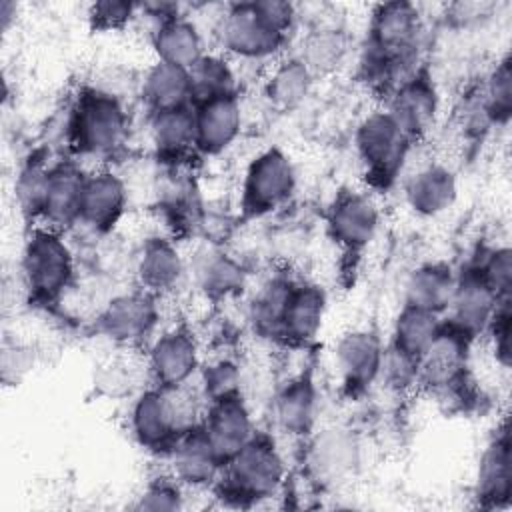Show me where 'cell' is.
Returning a JSON list of instances; mask_svg holds the SVG:
<instances>
[{"instance_id":"6da1fadb","label":"cell","mask_w":512,"mask_h":512,"mask_svg":"<svg viewBox=\"0 0 512 512\" xmlns=\"http://www.w3.org/2000/svg\"><path fill=\"white\" fill-rule=\"evenodd\" d=\"M286 478L284 458L274 440L256 432L252 440L236 452L220 472V494L240 506L256 504L274 496Z\"/></svg>"},{"instance_id":"7a4b0ae2","label":"cell","mask_w":512,"mask_h":512,"mask_svg":"<svg viewBox=\"0 0 512 512\" xmlns=\"http://www.w3.org/2000/svg\"><path fill=\"white\" fill-rule=\"evenodd\" d=\"M182 388L152 386L136 396L130 408V430L144 450L168 456L178 436L198 424L194 404Z\"/></svg>"},{"instance_id":"3957f363","label":"cell","mask_w":512,"mask_h":512,"mask_svg":"<svg viewBox=\"0 0 512 512\" xmlns=\"http://www.w3.org/2000/svg\"><path fill=\"white\" fill-rule=\"evenodd\" d=\"M22 276L32 300L54 304L74 278V256L60 230L34 228L22 250Z\"/></svg>"},{"instance_id":"277c9868","label":"cell","mask_w":512,"mask_h":512,"mask_svg":"<svg viewBox=\"0 0 512 512\" xmlns=\"http://www.w3.org/2000/svg\"><path fill=\"white\" fill-rule=\"evenodd\" d=\"M128 134V114L110 92L84 90L70 116V140L80 154L108 156L116 152Z\"/></svg>"},{"instance_id":"5b68a950","label":"cell","mask_w":512,"mask_h":512,"mask_svg":"<svg viewBox=\"0 0 512 512\" xmlns=\"http://www.w3.org/2000/svg\"><path fill=\"white\" fill-rule=\"evenodd\" d=\"M410 138L388 110H374L356 128V150L372 186H390L408 156Z\"/></svg>"},{"instance_id":"8992f818","label":"cell","mask_w":512,"mask_h":512,"mask_svg":"<svg viewBox=\"0 0 512 512\" xmlns=\"http://www.w3.org/2000/svg\"><path fill=\"white\" fill-rule=\"evenodd\" d=\"M296 190V170L290 156L272 146L258 152L246 166L240 206L244 216L260 218L290 200Z\"/></svg>"},{"instance_id":"52a82bcc","label":"cell","mask_w":512,"mask_h":512,"mask_svg":"<svg viewBox=\"0 0 512 512\" xmlns=\"http://www.w3.org/2000/svg\"><path fill=\"white\" fill-rule=\"evenodd\" d=\"M218 38L230 54L262 60L278 54L288 34L264 16L258 2H240L232 4L220 18Z\"/></svg>"},{"instance_id":"ba28073f","label":"cell","mask_w":512,"mask_h":512,"mask_svg":"<svg viewBox=\"0 0 512 512\" xmlns=\"http://www.w3.org/2000/svg\"><path fill=\"white\" fill-rule=\"evenodd\" d=\"M472 338L446 320L438 336L418 358V384L434 392H450L466 382Z\"/></svg>"},{"instance_id":"9c48e42d","label":"cell","mask_w":512,"mask_h":512,"mask_svg":"<svg viewBox=\"0 0 512 512\" xmlns=\"http://www.w3.org/2000/svg\"><path fill=\"white\" fill-rule=\"evenodd\" d=\"M410 142L424 138L436 124L440 96L426 68H416L392 92L386 108Z\"/></svg>"},{"instance_id":"30bf717a","label":"cell","mask_w":512,"mask_h":512,"mask_svg":"<svg viewBox=\"0 0 512 512\" xmlns=\"http://www.w3.org/2000/svg\"><path fill=\"white\" fill-rule=\"evenodd\" d=\"M506 298H500L494 288L486 282L480 270L470 264L456 274L454 292L448 304V324L466 334L468 338H476L486 332L496 308Z\"/></svg>"},{"instance_id":"8fae6325","label":"cell","mask_w":512,"mask_h":512,"mask_svg":"<svg viewBox=\"0 0 512 512\" xmlns=\"http://www.w3.org/2000/svg\"><path fill=\"white\" fill-rule=\"evenodd\" d=\"M158 322L154 294L146 290L114 296L96 316V332L114 344H138L146 340Z\"/></svg>"},{"instance_id":"7c38bea8","label":"cell","mask_w":512,"mask_h":512,"mask_svg":"<svg viewBox=\"0 0 512 512\" xmlns=\"http://www.w3.org/2000/svg\"><path fill=\"white\" fill-rule=\"evenodd\" d=\"M328 234L346 252L364 250L378 234L380 210L376 202L356 190H342L328 208Z\"/></svg>"},{"instance_id":"4fadbf2b","label":"cell","mask_w":512,"mask_h":512,"mask_svg":"<svg viewBox=\"0 0 512 512\" xmlns=\"http://www.w3.org/2000/svg\"><path fill=\"white\" fill-rule=\"evenodd\" d=\"M200 356L194 336L186 328H170L156 336L148 350L154 386L182 388L198 370Z\"/></svg>"},{"instance_id":"5bb4252c","label":"cell","mask_w":512,"mask_h":512,"mask_svg":"<svg viewBox=\"0 0 512 512\" xmlns=\"http://www.w3.org/2000/svg\"><path fill=\"white\" fill-rule=\"evenodd\" d=\"M384 344L372 330H350L334 348L338 376L350 394L366 390L380 378Z\"/></svg>"},{"instance_id":"9a60e30c","label":"cell","mask_w":512,"mask_h":512,"mask_svg":"<svg viewBox=\"0 0 512 512\" xmlns=\"http://www.w3.org/2000/svg\"><path fill=\"white\" fill-rule=\"evenodd\" d=\"M202 426L222 462H228L256 434L254 420L242 392L208 402Z\"/></svg>"},{"instance_id":"2e32d148","label":"cell","mask_w":512,"mask_h":512,"mask_svg":"<svg viewBox=\"0 0 512 512\" xmlns=\"http://www.w3.org/2000/svg\"><path fill=\"white\" fill-rule=\"evenodd\" d=\"M168 458L172 462L174 478L192 488L212 486L224 468V462L212 446L202 422L190 426L178 436Z\"/></svg>"},{"instance_id":"e0dca14e","label":"cell","mask_w":512,"mask_h":512,"mask_svg":"<svg viewBox=\"0 0 512 512\" xmlns=\"http://www.w3.org/2000/svg\"><path fill=\"white\" fill-rule=\"evenodd\" d=\"M326 316V294L318 284L292 282L284 302L278 338L292 346L312 342Z\"/></svg>"},{"instance_id":"ac0fdd59","label":"cell","mask_w":512,"mask_h":512,"mask_svg":"<svg viewBox=\"0 0 512 512\" xmlns=\"http://www.w3.org/2000/svg\"><path fill=\"white\" fill-rule=\"evenodd\" d=\"M194 122V148L208 156L224 152L242 130V106L238 94L194 104Z\"/></svg>"},{"instance_id":"d6986e66","label":"cell","mask_w":512,"mask_h":512,"mask_svg":"<svg viewBox=\"0 0 512 512\" xmlns=\"http://www.w3.org/2000/svg\"><path fill=\"white\" fill-rule=\"evenodd\" d=\"M126 186L120 176L110 170H98L86 174L82 204H80V220L92 230L106 232L110 230L126 208Z\"/></svg>"},{"instance_id":"ffe728a7","label":"cell","mask_w":512,"mask_h":512,"mask_svg":"<svg viewBox=\"0 0 512 512\" xmlns=\"http://www.w3.org/2000/svg\"><path fill=\"white\" fill-rule=\"evenodd\" d=\"M512 464L510 432L504 422L480 454L476 470V498L482 506L494 508L510 502Z\"/></svg>"},{"instance_id":"44dd1931","label":"cell","mask_w":512,"mask_h":512,"mask_svg":"<svg viewBox=\"0 0 512 512\" xmlns=\"http://www.w3.org/2000/svg\"><path fill=\"white\" fill-rule=\"evenodd\" d=\"M458 196L456 174L444 164H428L416 170L404 184L406 204L418 216L432 218L452 208Z\"/></svg>"},{"instance_id":"7402d4cb","label":"cell","mask_w":512,"mask_h":512,"mask_svg":"<svg viewBox=\"0 0 512 512\" xmlns=\"http://www.w3.org/2000/svg\"><path fill=\"white\" fill-rule=\"evenodd\" d=\"M358 442L348 430L318 432L308 444V468L318 482H340L358 466Z\"/></svg>"},{"instance_id":"603a6c76","label":"cell","mask_w":512,"mask_h":512,"mask_svg":"<svg viewBox=\"0 0 512 512\" xmlns=\"http://www.w3.org/2000/svg\"><path fill=\"white\" fill-rule=\"evenodd\" d=\"M318 414V388L310 374H298L278 390L274 416L282 432L306 436L312 432Z\"/></svg>"},{"instance_id":"cb8c5ba5","label":"cell","mask_w":512,"mask_h":512,"mask_svg":"<svg viewBox=\"0 0 512 512\" xmlns=\"http://www.w3.org/2000/svg\"><path fill=\"white\" fill-rule=\"evenodd\" d=\"M86 174L74 164L52 166L46 198L42 206V216L48 226L60 230L80 220V204Z\"/></svg>"},{"instance_id":"d4e9b609","label":"cell","mask_w":512,"mask_h":512,"mask_svg":"<svg viewBox=\"0 0 512 512\" xmlns=\"http://www.w3.org/2000/svg\"><path fill=\"white\" fill-rule=\"evenodd\" d=\"M152 46L160 62L192 68L206 52L202 34L192 20L182 14L168 16L156 24Z\"/></svg>"},{"instance_id":"484cf974","label":"cell","mask_w":512,"mask_h":512,"mask_svg":"<svg viewBox=\"0 0 512 512\" xmlns=\"http://www.w3.org/2000/svg\"><path fill=\"white\" fill-rule=\"evenodd\" d=\"M456 284V272L446 262H424L416 266L404 284V304L434 314L448 310Z\"/></svg>"},{"instance_id":"4316f807","label":"cell","mask_w":512,"mask_h":512,"mask_svg":"<svg viewBox=\"0 0 512 512\" xmlns=\"http://www.w3.org/2000/svg\"><path fill=\"white\" fill-rule=\"evenodd\" d=\"M136 276L142 290L156 296L172 290L180 282L184 276V260L170 240L154 236L142 244Z\"/></svg>"},{"instance_id":"83f0119b","label":"cell","mask_w":512,"mask_h":512,"mask_svg":"<svg viewBox=\"0 0 512 512\" xmlns=\"http://www.w3.org/2000/svg\"><path fill=\"white\" fill-rule=\"evenodd\" d=\"M142 96L152 112L192 104L190 70L156 60L144 74Z\"/></svg>"},{"instance_id":"f1b7e54d","label":"cell","mask_w":512,"mask_h":512,"mask_svg":"<svg viewBox=\"0 0 512 512\" xmlns=\"http://www.w3.org/2000/svg\"><path fill=\"white\" fill-rule=\"evenodd\" d=\"M150 134L156 150L162 156L172 158L192 148L196 136L194 104L152 112Z\"/></svg>"},{"instance_id":"f546056e","label":"cell","mask_w":512,"mask_h":512,"mask_svg":"<svg viewBox=\"0 0 512 512\" xmlns=\"http://www.w3.org/2000/svg\"><path fill=\"white\" fill-rule=\"evenodd\" d=\"M314 78L316 76L298 56L284 58L274 66L266 82V96L278 110H292L306 100Z\"/></svg>"},{"instance_id":"4dcf8cb0","label":"cell","mask_w":512,"mask_h":512,"mask_svg":"<svg viewBox=\"0 0 512 512\" xmlns=\"http://www.w3.org/2000/svg\"><path fill=\"white\" fill-rule=\"evenodd\" d=\"M442 322L444 320H440V314L404 304L394 320L390 344L414 358H420L438 336Z\"/></svg>"},{"instance_id":"1f68e13d","label":"cell","mask_w":512,"mask_h":512,"mask_svg":"<svg viewBox=\"0 0 512 512\" xmlns=\"http://www.w3.org/2000/svg\"><path fill=\"white\" fill-rule=\"evenodd\" d=\"M198 288L210 298H224L244 286L242 266L224 252H204L194 268Z\"/></svg>"},{"instance_id":"d6a6232c","label":"cell","mask_w":512,"mask_h":512,"mask_svg":"<svg viewBox=\"0 0 512 512\" xmlns=\"http://www.w3.org/2000/svg\"><path fill=\"white\" fill-rule=\"evenodd\" d=\"M190 84H192V104L238 94L234 70L222 56H216V54H204L190 68Z\"/></svg>"},{"instance_id":"836d02e7","label":"cell","mask_w":512,"mask_h":512,"mask_svg":"<svg viewBox=\"0 0 512 512\" xmlns=\"http://www.w3.org/2000/svg\"><path fill=\"white\" fill-rule=\"evenodd\" d=\"M346 54V40L338 30H316L304 44L298 58L310 68L314 76L336 68Z\"/></svg>"},{"instance_id":"e575fe53","label":"cell","mask_w":512,"mask_h":512,"mask_svg":"<svg viewBox=\"0 0 512 512\" xmlns=\"http://www.w3.org/2000/svg\"><path fill=\"white\" fill-rule=\"evenodd\" d=\"M52 166H46L42 160H28L14 182V194L20 210L26 216H42V206L46 198V188L50 180Z\"/></svg>"},{"instance_id":"d590c367","label":"cell","mask_w":512,"mask_h":512,"mask_svg":"<svg viewBox=\"0 0 512 512\" xmlns=\"http://www.w3.org/2000/svg\"><path fill=\"white\" fill-rule=\"evenodd\" d=\"M482 106L492 124H506L512 112V72L510 60L502 58L490 72L482 88Z\"/></svg>"},{"instance_id":"8d00e7d4","label":"cell","mask_w":512,"mask_h":512,"mask_svg":"<svg viewBox=\"0 0 512 512\" xmlns=\"http://www.w3.org/2000/svg\"><path fill=\"white\" fill-rule=\"evenodd\" d=\"M290 286H292L290 280L276 278L270 284H266L256 296L252 306V320L262 334L278 338L280 318H282V310H284V302L290 292Z\"/></svg>"},{"instance_id":"74e56055","label":"cell","mask_w":512,"mask_h":512,"mask_svg":"<svg viewBox=\"0 0 512 512\" xmlns=\"http://www.w3.org/2000/svg\"><path fill=\"white\" fill-rule=\"evenodd\" d=\"M486 282L494 288L500 298H510L512 290V250L508 246H496L484 252V256L474 262Z\"/></svg>"},{"instance_id":"f35d334b","label":"cell","mask_w":512,"mask_h":512,"mask_svg":"<svg viewBox=\"0 0 512 512\" xmlns=\"http://www.w3.org/2000/svg\"><path fill=\"white\" fill-rule=\"evenodd\" d=\"M202 388L208 402L240 394V368L232 360H216L202 370Z\"/></svg>"},{"instance_id":"ab89813d","label":"cell","mask_w":512,"mask_h":512,"mask_svg":"<svg viewBox=\"0 0 512 512\" xmlns=\"http://www.w3.org/2000/svg\"><path fill=\"white\" fill-rule=\"evenodd\" d=\"M380 378L398 390L418 384V358L402 352L394 344L384 346Z\"/></svg>"},{"instance_id":"60d3db41","label":"cell","mask_w":512,"mask_h":512,"mask_svg":"<svg viewBox=\"0 0 512 512\" xmlns=\"http://www.w3.org/2000/svg\"><path fill=\"white\" fill-rule=\"evenodd\" d=\"M182 492H180V482H170V480H154L150 482L144 492L138 496L134 508L136 510H178L182 508Z\"/></svg>"},{"instance_id":"b9f144b4","label":"cell","mask_w":512,"mask_h":512,"mask_svg":"<svg viewBox=\"0 0 512 512\" xmlns=\"http://www.w3.org/2000/svg\"><path fill=\"white\" fill-rule=\"evenodd\" d=\"M138 6L132 2H96L90 6V22L94 30H116L132 20Z\"/></svg>"}]
</instances>
